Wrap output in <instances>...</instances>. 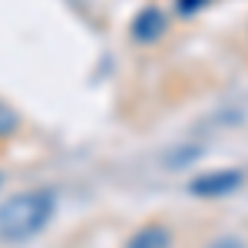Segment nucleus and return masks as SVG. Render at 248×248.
Returning a JSON list of instances; mask_svg holds the SVG:
<instances>
[{"label": "nucleus", "mask_w": 248, "mask_h": 248, "mask_svg": "<svg viewBox=\"0 0 248 248\" xmlns=\"http://www.w3.org/2000/svg\"><path fill=\"white\" fill-rule=\"evenodd\" d=\"M126 248H172V232L166 225H142L129 235Z\"/></svg>", "instance_id": "4"}, {"label": "nucleus", "mask_w": 248, "mask_h": 248, "mask_svg": "<svg viewBox=\"0 0 248 248\" xmlns=\"http://www.w3.org/2000/svg\"><path fill=\"white\" fill-rule=\"evenodd\" d=\"M212 248H242L238 242H218V245H212Z\"/></svg>", "instance_id": "7"}, {"label": "nucleus", "mask_w": 248, "mask_h": 248, "mask_svg": "<svg viewBox=\"0 0 248 248\" xmlns=\"http://www.w3.org/2000/svg\"><path fill=\"white\" fill-rule=\"evenodd\" d=\"M14 129H17V116H14V109H7L0 103V136H10Z\"/></svg>", "instance_id": "5"}, {"label": "nucleus", "mask_w": 248, "mask_h": 248, "mask_svg": "<svg viewBox=\"0 0 248 248\" xmlns=\"http://www.w3.org/2000/svg\"><path fill=\"white\" fill-rule=\"evenodd\" d=\"M242 172L238 169H215V172H202L189 182L192 195H202V199H215V195H229L242 186Z\"/></svg>", "instance_id": "2"}, {"label": "nucleus", "mask_w": 248, "mask_h": 248, "mask_svg": "<svg viewBox=\"0 0 248 248\" xmlns=\"http://www.w3.org/2000/svg\"><path fill=\"white\" fill-rule=\"evenodd\" d=\"M53 209H57V199L50 189H30L7 199L0 205V238L23 242V238L43 232L46 222L53 218Z\"/></svg>", "instance_id": "1"}, {"label": "nucleus", "mask_w": 248, "mask_h": 248, "mask_svg": "<svg viewBox=\"0 0 248 248\" xmlns=\"http://www.w3.org/2000/svg\"><path fill=\"white\" fill-rule=\"evenodd\" d=\"M209 0H175V7H179V14L182 17H189V14H195V10H202Z\"/></svg>", "instance_id": "6"}, {"label": "nucleus", "mask_w": 248, "mask_h": 248, "mask_svg": "<svg viewBox=\"0 0 248 248\" xmlns=\"http://www.w3.org/2000/svg\"><path fill=\"white\" fill-rule=\"evenodd\" d=\"M166 27H169V20H166V10L162 7H142L133 17L129 33H133L136 43H155V40L166 33Z\"/></svg>", "instance_id": "3"}]
</instances>
